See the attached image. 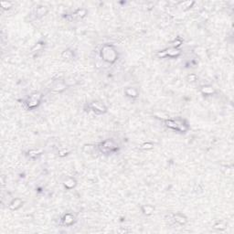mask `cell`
<instances>
[{"mask_svg":"<svg viewBox=\"0 0 234 234\" xmlns=\"http://www.w3.org/2000/svg\"><path fill=\"white\" fill-rule=\"evenodd\" d=\"M102 57L104 61L114 62L116 60V52L111 46H104L102 50Z\"/></svg>","mask_w":234,"mask_h":234,"instance_id":"7a4b0ae2","label":"cell"},{"mask_svg":"<svg viewBox=\"0 0 234 234\" xmlns=\"http://www.w3.org/2000/svg\"><path fill=\"white\" fill-rule=\"evenodd\" d=\"M172 220H173V221L178 223V224H180V225H183L187 222V219L185 218V216H183L182 214H179V213L174 215Z\"/></svg>","mask_w":234,"mask_h":234,"instance_id":"52a82bcc","label":"cell"},{"mask_svg":"<svg viewBox=\"0 0 234 234\" xmlns=\"http://www.w3.org/2000/svg\"><path fill=\"white\" fill-rule=\"evenodd\" d=\"M62 57L64 58H67V60H69V58H72V52L70 51V50H65L64 52L62 53Z\"/></svg>","mask_w":234,"mask_h":234,"instance_id":"4fadbf2b","label":"cell"},{"mask_svg":"<svg viewBox=\"0 0 234 234\" xmlns=\"http://www.w3.org/2000/svg\"><path fill=\"white\" fill-rule=\"evenodd\" d=\"M154 210H155V209L153 208L152 206H145V207H143V212L145 214H146V215H149V214H151L152 212H154Z\"/></svg>","mask_w":234,"mask_h":234,"instance_id":"7c38bea8","label":"cell"},{"mask_svg":"<svg viewBox=\"0 0 234 234\" xmlns=\"http://www.w3.org/2000/svg\"><path fill=\"white\" fill-rule=\"evenodd\" d=\"M62 221H63V224H64V225L71 226V225L73 224L74 221H75V219H74V216L73 215H71V214H66L64 217H63Z\"/></svg>","mask_w":234,"mask_h":234,"instance_id":"8992f818","label":"cell"},{"mask_svg":"<svg viewBox=\"0 0 234 234\" xmlns=\"http://www.w3.org/2000/svg\"><path fill=\"white\" fill-rule=\"evenodd\" d=\"M201 93L205 95H212L215 93V90L211 86H204L201 88Z\"/></svg>","mask_w":234,"mask_h":234,"instance_id":"ba28073f","label":"cell"},{"mask_svg":"<svg viewBox=\"0 0 234 234\" xmlns=\"http://www.w3.org/2000/svg\"><path fill=\"white\" fill-rule=\"evenodd\" d=\"M142 147L144 148V149H152L153 146L151 145V144H145V145L142 146Z\"/></svg>","mask_w":234,"mask_h":234,"instance_id":"9a60e30c","label":"cell"},{"mask_svg":"<svg viewBox=\"0 0 234 234\" xmlns=\"http://www.w3.org/2000/svg\"><path fill=\"white\" fill-rule=\"evenodd\" d=\"M45 8L44 7H39L38 9H37V15H38V17H42L44 14H45Z\"/></svg>","mask_w":234,"mask_h":234,"instance_id":"5bb4252c","label":"cell"},{"mask_svg":"<svg viewBox=\"0 0 234 234\" xmlns=\"http://www.w3.org/2000/svg\"><path fill=\"white\" fill-rule=\"evenodd\" d=\"M99 149L103 154H110L118 150V146L114 140H106L102 143L99 146Z\"/></svg>","mask_w":234,"mask_h":234,"instance_id":"6da1fadb","label":"cell"},{"mask_svg":"<svg viewBox=\"0 0 234 234\" xmlns=\"http://www.w3.org/2000/svg\"><path fill=\"white\" fill-rule=\"evenodd\" d=\"M125 93L127 96H130V97H136L138 95V93H137V90L135 89V88H128L125 90Z\"/></svg>","mask_w":234,"mask_h":234,"instance_id":"30bf717a","label":"cell"},{"mask_svg":"<svg viewBox=\"0 0 234 234\" xmlns=\"http://www.w3.org/2000/svg\"><path fill=\"white\" fill-rule=\"evenodd\" d=\"M40 100H41V95L39 93H35V94L30 95V97L28 99L26 103L29 108H35L39 104Z\"/></svg>","mask_w":234,"mask_h":234,"instance_id":"3957f363","label":"cell"},{"mask_svg":"<svg viewBox=\"0 0 234 234\" xmlns=\"http://www.w3.org/2000/svg\"><path fill=\"white\" fill-rule=\"evenodd\" d=\"M21 205H22V201H21L20 199H14L11 203H10L9 208L11 210H17V209L19 208Z\"/></svg>","mask_w":234,"mask_h":234,"instance_id":"9c48e42d","label":"cell"},{"mask_svg":"<svg viewBox=\"0 0 234 234\" xmlns=\"http://www.w3.org/2000/svg\"><path fill=\"white\" fill-rule=\"evenodd\" d=\"M180 54V51L178 50L176 48H172V49H169L166 51H162L161 53H159L158 56H160V57H177Z\"/></svg>","mask_w":234,"mask_h":234,"instance_id":"5b68a950","label":"cell"},{"mask_svg":"<svg viewBox=\"0 0 234 234\" xmlns=\"http://www.w3.org/2000/svg\"><path fill=\"white\" fill-rule=\"evenodd\" d=\"M75 185H76V181L72 178L68 179L67 181H65V183H64V186L67 188H72Z\"/></svg>","mask_w":234,"mask_h":234,"instance_id":"8fae6325","label":"cell"},{"mask_svg":"<svg viewBox=\"0 0 234 234\" xmlns=\"http://www.w3.org/2000/svg\"><path fill=\"white\" fill-rule=\"evenodd\" d=\"M90 108L91 110L93 112V113L97 114H104L106 113V111H107V108L105 107V105L102 103H99V102H93L90 104Z\"/></svg>","mask_w":234,"mask_h":234,"instance_id":"277c9868","label":"cell"}]
</instances>
